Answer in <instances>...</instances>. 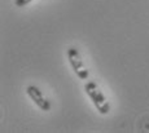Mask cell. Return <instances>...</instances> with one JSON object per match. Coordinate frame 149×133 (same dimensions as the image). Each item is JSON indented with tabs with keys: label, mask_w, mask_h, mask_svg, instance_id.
I'll return each instance as SVG.
<instances>
[{
	"label": "cell",
	"mask_w": 149,
	"mask_h": 133,
	"mask_svg": "<svg viewBox=\"0 0 149 133\" xmlns=\"http://www.w3.org/2000/svg\"><path fill=\"white\" fill-rule=\"evenodd\" d=\"M68 59L71 65V69L74 70L75 75L78 76L79 79H82V80L88 79V75H90L88 74V70L84 67V63H83L81 54H79V52L77 50V48L70 47L68 49Z\"/></svg>",
	"instance_id": "2"
},
{
	"label": "cell",
	"mask_w": 149,
	"mask_h": 133,
	"mask_svg": "<svg viewBox=\"0 0 149 133\" xmlns=\"http://www.w3.org/2000/svg\"><path fill=\"white\" fill-rule=\"evenodd\" d=\"M30 1H33V0H16L14 4H16L17 7H25V5H27Z\"/></svg>",
	"instance_id": "4"
},
{
	"label": "cell",
	"mask_w": 149,
	"mask_h": 133,
	"mask_svg": "<svg viewBox=\"0 0 149 133\" xmlns=\"http://www.w3.org/2000/svg\"><path fill=\"white\" fill-rule=\"evenodd\" d=\"M26 93L40 110H43V111H49L51 110V102L44 97L43 92L36 85H29Z\"/></svg>",
	"instance_id": "3"
},
{
	"label": "cell",
	"mask_w": 149,
	"mask_h": 133,
	"mask_svg": "<svg viewBox=\"0 0 149 133\" xmlns=\"http://www.w3.org/2000/svg\"><path fill=\"white\" fill-rule=\"evenodd\" d=\"M84 90L88 96H90L92 103L95 105L96 110L102 115H107L110 111V105H109L107 97L102 94V92L97 87L95 81H88L84 84Z\"/></svg>",
	"instance_id": "1"
}]
</instances>
